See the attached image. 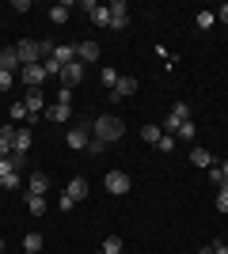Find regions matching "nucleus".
Returning a JSON list of instances; mask_svg holds the SVG:
<instances>
[{"instance_id":"nucleus-9","label":"nucleus","mask_w":228,"mask_h":254,"mask_svg":"<svg viewBox=\"0 0 228 254\" xmlns=\"http://www.w3.org/2000/svg\"><path fill=\"white\" fill-rule=\"evenodd\" d=\"M0 68H4V72H19L23 64H19V53H15V46H4V50H0Z\"/></svg>"},{"instance_id":"nucleus-19","label":"nucleus","mask_w":228,"mask_h":254,"mask_svg":"<svg viewBox=\"0 0 228 254\" xmlns=\"http://www.w3.org/2000/svg\"><path fill=\"white\" fill-rule=\"evenodd\" d=\"M11 152H15V156H27V152H31V133H27V129H19V133H15Z\"/></svg>"},{"instance_id":"nucleus-4","label":"nucleus","mask_w":228,"mask_h":254,"mask_svg":"<svg viewBox=\"0 0 228 254\" xmlns=\"http://www.w3.org/2000/svg\"><path fill=\"white\" fill-rule=\"evenodd\" d=\"M103 182H107L110 193H130V186H133V179L126 175V171H107V179H103Z\"/></svg>"},{"instance_id":"nucleus-17","label":"nucleus","mask_w":228,"mask_h":254,"mask_svg":"<svg viewBox=\"0 0 228 254\" xmlns=\"http://www.w3.org/2000/svg\"><path fill=\"white\" fill-rule=\"evenodd\" d=\"M190 163H194V167H202V171H209L217 159L209 156V148H190Z\"/></svg>"},{"instance_id":"nucleus-40","label":"nucleus","mask_w":228,"mask_h":254,"mask_svg":"<svg viewBox=\"0 0 228 254\" xmlns=\"http://www.w3.org/2000/svg\"><path fill=\"white\" fill-rule=\"evenodd\" d=\"M95 254H103V251H95Z\"/></svg>"},{"instance_id":"nucleus-10","label":"nucleus","mask_w":228,"mask_h":254,"mask_svg":"<svg viewBox=\"0 0 228 254\" xmlns=\"http://www.w3.org/2000/svg\"><path fill=\"white\" fill-rule=\"evenodd\" d=\"M19 72H23V84H27V87H42V80H46L42 64H23Z\"/></svg>"},{"instance_id":"nucleus-34","label":"nucleus","mask_w":228,"mask_h":254,"mask_svg":"<svg viewBox=\"0 0 228 254\" xmlns=\"http://www.w3.org/2000/svg\"><path fill=\"white\" fill-rule=\"evenodd\" d=\"M103 148H107V144H103V140H95V137L87 140V152H91V156H99V152H103Z\"/></svg>"},{"instance_id":"nucleus-23","label":"nucleus","mask_w":228,"mask_h":254,"mask_svg":"<svg viewBox=\"0 0 228 254\" xmlns=\"http://www.w3.org/2000/svg\"><path fill=\"white\" fill-rule=\"evenodd\" d=\"M175 137H183V140H194V137H198V126H194V118H190V122H183Z\"/></svg>"},{"instance_id":"nucleus-28","label":"nucleus","mask_w":228,"mask_h":254,"mask_svg":"<svg viewBox=\"0 0 228 254\" xmlns=\"http://www.w3.org/2000/svg\"><path fill=\"white\" fill-rule=\"evenodd\" d=\"M19 186H23L19 175H8V179H0V190H19Z\"/></svg>"},{"instance_id":"nucleus-32","label":"nucleus","mask_w":228,"mask_h":254,"mask_svg":"<svg viewBox=\"0 0 228 254\" xmlns=\"http://www.w3.org/2000/svg\"><path fill=\"white\" fill-rule=\"evenodd\" d=\"M11 84H15V76H11V72H4V68H0V91H11Z\"/></svg>"},{"instance_id":"nucleus-36","label":"nucleus","mask_w":228,"mask_h":254,"mask_svg":"<svg viewBox=\"0 0 228 254\" xmlns=\"http://www.w3.org/2000/svg\"><path fill=\"white\" fill-rule=\"evenodd\" d=\"M217 23H228V4H221V8H217Z\"/></svg>"},{"instance_id":"nucleus-15","label":"nucleus","mask_w":228,"mask_h":254,"mask_svg":"<svg viewBox=\"0 0 228 254\" xmlns=\"http://www.w3.org/2000/svg\"><path fill=\"white\" fill-rule=\"evenodd\" d=\"M15 133H19L15 126H0V159L11 156V140H15Z\"/></svg>"},{"instance_id":"nucleus-2","label":"nucleus","mask_w":228,"mask_h":254,"mask_svg":"<svg viewBox=\"0 0 228 254\" xmlns=\"http://www.w3.org/2000/svg\"><path fill=\"white\" fill-rule=\"evenodd\" d=\"M183 122H190V103H175V106H171V114L163 118V126H160V129L167 133V137H175Z\"/></svg>"},{"instance_id":"nucleus-1","label":"nucleus","mask_w":228,"mask_h":254,"mask_svg":"<svg viewBox=\"0 0 228 254\" xmlns=\"http://www.w3.org/2000/svg\"><path fill=\"white\" fill-rule=\"evenodd\" d=\"M91 133H95V140H103V144H114V140H122V133H126V122H122L118 114H99L95 122H91Z\"/></svg>"},{"instance_id":"nucleus-11","label":"nucleus","mask_w":228,"mask_h":254,"mask_svg":"<svg viewBox=\"0 0 228 254\" xmlns=\"http://www.w3.org/2000/svg\"><path fill=\"white\" fill-rule=\"evenodd\" d=\"M23 103H27V110H31V118L46 114V99H42V91H38V87H31V91H27V99H23Z\"/></svg>"},{"instance_id":"nucleus-16","label":"nucleus","mask_w":228,"mask_h":254,"mask_svg":"<svg viewBox=\"0 0 228 254\" xmlns=\"http://www.w3.org/2000/svg\"><path fill=\"white\" fill-rule=\"evenodd\" d=\"M46 190H50V175L34 171V175H31V182H27V193H42V197H46Z\"/></svg>"},{"instance_id":"nucleus-35","label":"nucleus","mask_w":228,"mask_h":254,"mask_svg":"<svg viewBox=\"0 0 228 254\" xmlns=\"http://www.w3.org/2000/svg\"><path fill=\"white\" fill-rule=\"evenodd\" d=\"M217 171H221V179H225V186H228V159H221V163H217Z\"/></svg>"},{"instance_id":"nucleus-21","label":"nucleus","mask_w":228,"mask_h":254,"mask_svg":"<svg viewBox=\"0 0 228 254\" xmlns=\"http://www.w3.org/2000/svg\"><path fill=\"white\" fill-rule=\"evenodd\" d=\"M23 251H27V254H38V251H42V235H38V232H27V235H23Z\"/></svg>"},{"instance_id":"nucleus-12","label":"nucleus","mask_w":228,"mask_h":254,"mask_svg":"<svg viewBox=\"0 0 228 254\" xmlns=\"http://www.w3.org/2000/svg\"><path fill=\"white\" fill-rule=\"evenodd\" d=\"M46 118H50V122H69V118H73V103H54V106H46Z\"/></svg>"},{"instance_id":"nucleus-29","label":"nucleus","mask_w":228,"mask_h":254,"mask_svg":"<svg viewBox=\"0 0 228 254\" xmlns=\"http://www.w3.org/2000/svg\"><path fill=\"white\" fill-rule=\"evenodd\" d=\"M19 118H31L27 103H11V122H19Z\"/></svg>"},{"instance_id":"nucleus-22","label":"nucleus","mask_w":228,"mask_h":254,"mask_svg":"<svg viewBox=\"0 0 228 254\" xmlns=\"http://www.w3.org/2000/svg\"><path fill=\"white\" fill-rule=\"evenodd\" d=\"M54 57L61 64H69V61H76V46H54Z\"/></svg>"},{"instance_id":"nucleus-8","label":"nucleus","mask_w":228,"mask_h":254,"mask_svg":"<svg viewBox=\"0 0 228 254\" xmlns=\"http://www.w3.org/2000/svg\"><path fill=\"white\" fill-rule=\"evenodd\" d=\"M65 140H69V148H87V140H91V126H73Z\"/></svg>"},{"instance_id":"nucleus-18","label":"nucleus","mask_w":228,"mask_h":254,"mask_svg":"<svg viewBox=\"0 0 228 254\" xmlns=\"http://www.w3.org/2000/svg\"><path fill=\"white\" fill-rule=\"evenodd\" d=\"M69 11H73V0H61V4H50V19H54V23H69Z\"/></svg>"},{"instance_id":"nucleus-33","label":"nucleus","mask_w":228,"mask_h":254,"mask_svg":"<svg viewBox=\"0 0 228 254\" xmlns=\"http://www.w3.org/2000/svg\"><path fill=\"white\" fill-rule=\"evenodd\" d=\"M156 148H160V152H175V137H167V133H163V137H160V144H156Z\"/></svg>"},{"instance_id":"nucleus-20","label":"nucleus","mask_w":228,"mask_h":254,"mask_svg":"<svg viewBox=\"0 0 228 254\" xmlns=\"http://www.w3.org/2000/svg\"><path fill=\"white\" fill-rule=\"evenodd\" d=\"M27 212H31V216H42L46 212V197L42 193H27Z\"/></svg>"},{"instance_id":"nucleus-24","label":"nucleus","mask_w":228,"mask_h":254,"mask_svg":"<svg viewBox=\"0 0 228 254\" xmlns=\"http://www.w3.org/2000/svg\"><path fill=\"white\" fill-rule=\"evenodd\" d=\"M103 254H122V239L118 235H107V239H103Z\"/></svg>"},{"instance_id":"nucleus-39","label":"nucleus","mask_w":228,"mask_h":254,"mask_svg":"<svg viewBox=\"0 0 228 254\" xmlns=\"http://www.w3.org/2000/svg\"><path fill=\"white\" fill-rule=\"evenodd\" d=\"M0 251H4V239H0Z\"/></svg>"},{"instance_id":"nucleus-37","label":"nucleus","mask_w":228,"mask_h":254,"mask_svg":"<svg viewBox=\"0 0 228 254\" xmlns=\"http://www.w3.org/2000/svg\"><path fill=\"white\" fill-rule=\"evenodd\" d=\"M213 254H228V243H213Z\"/></svg>"},{"instance_id":"nucleus-6","label":"nucleus","mask_w":228,"mask_h":254,"mask_svg":"<svg viewBox=\"0 0 228 254\" xmlns=\"http://www.w3.org/2000/svg\"><path fill=\"white\" fill-rule=\"evenodd\" d=\"M133 91H137V80H133L130 72H122L118 84H114V91H110V99H114V103H122V99H130Z\"/></svg>"},{"instance_id":"nucleus-5","label":"nucleus","mask_w":228,"mask_h":254,"mask_svg":"<svg viewBox=\"0 0 228 254\" xmlns=\"http://www.w3.org/2000/svg\"><path fill=\"white\" fill-rule=\"evenodd\" d=\"M80 80H84V61H69L65 68H61V84L73 91V87H80Z\"/></svg>"},{"instance_id":"nucleus-30","label":"nucleus","mask_w":228,"mask_h":254,"mask_svg":"<svg viewBox=\"0 0 228 254\" xmlns=\"http://www.w3.org/2000/svg\"><path fill=\"white\" fill-rule=\"evenodd\" d=\"M217 212H228V186H217Z\"/></svg>"},{"instance_id":"nucleus-13","label":"nucleus","mask_w":228,"mask_h":254,"mask_svg":"<svg viewBox=\"0 0 228 254\" xmlns=\"http://www.w3.org/2000/svg\"><path fill=\"white\" fill-rule=\"evenodd\" d=\"M76 61H84V64L99 61V42H80L76 46Z\"/></svg>"},{"instance_id":"nucleus-38","label":"nucleus","mask_w":228,"mask_h":254,"mask_svg":"<svg viewBox=\"0 0 228 254\" xmlns=\"http://www.w3.org/2000/svg\"><path fill=\"white\" fill-rule=\"evenodd\" d=\"M198 254H213V247H202V251H198Z\"/></svg>"},{"instance_id":"nucleus-3","label":"nucleus","mask_w":228,"mask_h":254,"mask_svg":"<svg viewBox=\"0 0 228 254\" xmlns=\"http://www.w3.org/2000/svg\"><path fill=\"white\" fill-rule=\"evenodd\" d=\"M107 8H110V31H126V27H130V4H126V0H114Z\"/></svg>"},{"instance_id":"nucleus-7","label":"nucleus","mask_w":228,"mask_h":254,"mask_svg":"<svg viewBox=\"0 0 228 254\" xmlns=\"http://www.w3.org/2000/svg\"><path fill=\"white\" fill-rule=\"evenodd\" d=\"M84 11L91 15V23H95V27H110V8H107V4H95V0H84Z\"/></svg>"},{"instance_id":"nucleus-25","label":"nucleus","mask_w":228,"mask_h":254,"mask_svg":"<svg viewBox=\"0 0 228 254\" xmlns=\"http://www.w3.org/2000/svg\"><path fill=\"white\" fill-rule=\"evenodd\" d=\"M118 76H122V72H114V68H103V72H99V80H103V87H110V91H114Z\"/></svg>"},{"instance_id":"nucleus-31","label":"nucleus","mask_w":228,"mask_h":254,"mask_svg":"<svg viewBox=\"0 0 228 254\" xmlns=\"http://www.w3.org/2000/svg\"><path fill=\"white\" fill-rule=\"evenodd\" d=\"M213 23H217V15H213V11H202V15H198V27H202V31H209Z\"/></svg>"},{"instance_id":"nucleus-27","label":"nucleus","mask_w":228,"mask_h":254,"mask_svg":"<svg viewBox=\"0 0 228 254\" xmlns=\"http://www.w3.org/2000/svg\"><path fill=\"white\" fill-rule=\"evenodd\" d=\"M145 140H149V144H160V137H163V129L160 126H145V133H141Z\"/></svg>"},{"instance_id":"nucleus-26","label":"nucleus","mask_w":228,"mask_h":254,"mask_svg":"<svg viewBox=\"0 0 228 254\" xmlns=\"http://www.w3.org/2000/svg\"><path fill=\"white\" fill-rule=\"evenodd\" d=\"M42 68H46V76H61V68H65V64L57 61V57H46V61H42Z\"/></svg>"},{"instance_id":"nucleus-14","label":"nucleus","mask_w":228,"mask_h":254,"mask_svg":"<svg viewBox=\"0 0 228 254\" xmlns=\"http://www.w3.org/2000/svg\"><path fill=\"white\" fill-rule=\"evenodd\" d=\"M65 197H69V201H84V197H87V182L84 179H73V182H69V186H65Z\"/></svg>"}]
</instances>
